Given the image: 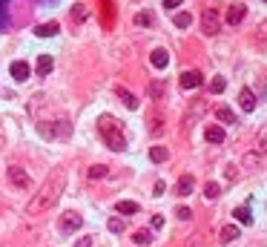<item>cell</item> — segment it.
Masks as SVG:
<instances>
[{"label":"cell","mask_w":267,"mask_h":247,"mask_svg":"<svg viewBox=\"0 0 267 247\" xmlns=\"http://www.w3.org/2000/svg\"><path fill=\"white\" fill-rule=\"evenodd\" d=\"M64 190H67V170H64V167H55L52 176L43 181V187H40V190L34 193V198L29 201L26 213L40 215V213H46V210H52V207L58 204V198H61Z\"/></svg>","instance_id":"1"},{"label":"cell","mask_w":267,"mask_h":247,"mask_svg":"<svg viewBox=\"0 0 267 247\" xmlns=\"http://www.w3.org/2000/svg\"><path fill=\"white\" fill-rule=\"evenodd\" d=\"M98 132H100V138L106 141L109 149H115V152H124V149H127V135H124V130H121V124H118L115 118L100 115L98 118Z\"/></svg>","instance_id":"2"},{"label":"cell","mask_w":267,"mask_h":247,"mask_svg":"<svg viewBox=\"0 0 267 247\" xmlns=\"http://www.w3.org/2000/svg\"><path fill=\"white\" fill-rule=\"evenodd\" d=\"M37 130H40V135H46V138H64V135L72 132V127H69V121L58 118V121H52V124H40Z\"/></svg>","instance_id":"3"},{"label":"cell","mask_w":267,"mask_h":247,"mask_svg":"<svg viewBox=\"0 0 267 247\" xmlns=\"http://www.w3.org/2000/svg\"><path fill=\"white\" fill-rule=\"evenodd\" d=\"M218 29H221V15H218V9H204V12H201V32L218 35Z\"/></svg>","instance_id":"4"},{"label":"cell","mask_w":267,"mask_h":247,"mask_svg":"<svg viewBox=\"0 0 267 247\" xmlns=\"http://www.w3.org/2000/svg\"><path fill=\"white\" fill-rule=\"evenodd\" d=\"M6 173H9V181L15 184V187H20V190H29V187H32V178H29V173H26L23 167L9 164L6 167Z\"/></svg>","instance_id":"5"},{"label":"cell","mask_w":267,"mask_h":247,"mask_svg":"<svg viewBox=\"0 0 267 247\" xmlns=\"http://www.w3.org/2000/svg\"><path fill=\"white\" fill-rule=\"evenodd\" d=\"M201 83H204V75H201L199 69H187V72H181V89H199Z\"/></svg>","instance_id":"6"},{"label":"cell","mask_w":267,"mask_h":247,"mask_svg":"<svg viewBox=\"0 0 267 247\" xmlns=\"http://www.w3.org/2000/svg\"><path fill=\"white\" fill-rule=\"evenodd\" d=\"M256 158H265L267 155V124L259 130V135H256V144H253V149H250Z\"/></svg>","instance_id":"7"},{"label":"cell","mask_w":267,"mask_h":247,"mask_svg":"<svg viewBox=\"0 0 267 247\" xmlns=\"http://www.w3.org/2000/svg\"><path fill=\"white\" fill-rule=\"evenodd\" d=\"M244 15H247V6H244V3H233V6L227 9V23H230V26H238V23L244 20Z\"/></svg>","instance_id":"8"},{"label":"cell","mask_w":267,"mask_h":247,"mask_svg":"<svg viewBox=\"0 0 267 247\" xmlns=\"http://www.w3.org/2000/svg\"><path fill=\"white\" fill-rule=\"evenodd\" d=\"M81 224H84V218L78 213H67L64 218H61V230L64 233H75V230H81Z\"/></svg>","instance_id":"9"},{"label":"cell","mask_w":267,"mask_h":247,"mask_svg":"<svg viewBox=\"0 0 267 247\" xmlns=\"http://www.w3.org/2000/svg\"><path fill=\"white\" fill-rule=\"evenodd\" d=\"M9 72H12V78H15V81H20V83H23L26 78H29V72H32V69H29V64H26V61H15Z\"/></svg>","instance_id":"10"},{"label":"cell","mask_w":267,"mask_h":247,"mask_svg":"<svg viewBox=\"0 0 267 247\" xmlns=\"http://www.w3.org/2000/svg\"><path fill=\"white\" fill-rule=\"evenodd\" d=\"M115 95H118L121 101H124V106H127V109H138V98H135V95L130 92V89H124L121 83L115 86Z\"/></svg>","instance_id":"11"},{"label":"cell","mask_w":267,"mask_h":247,"mask_svg":"<svg viewBox=\"0 0 267 247\" xmlns=\"http://www.w3.org/2000/svg\"><path fill=\"white\" fill-rule=\"evenodd\" d=\"M238 104H241V109H244V112H253V109H256V95H253V89L244 86V89L238 92Z\"/></svg>","instance_id":"12"},{"label":"cell","mask_w":267,"mask_h":247,"mask_svg":"<svg viewBox=\"0 0 267 247\" xmlns=\"http://www.w3.org/2000/svg\"><path fill=\"white\" fill-rule=\"evenodd\" d=\"M193 190H196V178H193V176H181L178 184H175V193H178V196H190Z\"/></svg>","instance_id":"13"},{"label":"cell","mask_w":267,"mask_h":247,"mask_svg":"<svg viewBox=\"0 0 267 247\" xmlns=\"http://www.w3.org/2000/svg\"><path fill=\"white\" fill-rule=\"evenodd\" d=\"M150 64L155 66V69H164V66L169 64V55H167V49H155L150 55Z\"/></svg>","instance_id":"14"},{"label":"cell","mask_w":267,"mask_h":247,"mask_svg":"<svg viewBox=\"0 0 267 247\" xmlns=\"http://www.w3.org/2000/svg\"><path fill=\"white\" fill-rule=\"evenodd\" d=\"M218 239H221V245H230V242H235V239H238V227H235V224H227V227H221Z\"/></svg>","instance_id":"15"},{"label":"cell","mask_w":267,"mask_h":247,"mask_svg":"<svg viewBox=\"0 0 267 247\" xmlns=\"http://www.w3.org/2000/svg\"><path fill=\"white\" fill-rule=\"evenodd\" d=\"M204 138H207L210 144H221V141H224V130H221V127H207V130H204Z\"/></svg>","instance_id":"16"},{"label":"cell","mask_w":267,"mask_h":247,"mask_svg":"<svg viewBox=\"0 0 267 247\" xmlns=\"http://www.w3.org/2000/svg\"><path fill=\"white\" fill-rule=\"evenodd\" d=\"M52 69H55V61H52L49 55H40L37 58V75H49Z\"/></svg>","instance_id":"17"},{"label":"cell","mask_w":267,"mask_h":247,"mask_svg":"<svg viewBox=\"0 0 267 247\" xmlns=\"http://www.w3.org/2000/svg\"><path fill=\"white\" fill-rule=\"evenodd\" d=\"M34 35L37 37H52V35H58V23L52 20V23H40L37 29H34Z\"/></svg>","instance_id":"18"},{"label":"cell","mask_w":267,"mask_h":247,"mask_svg":"<svg viewBox=\"0 0 267 247\" xmlns=\"http://www.w3.org/2000/svg\"><path fill=\"white\" fill-rule=\"evenodd\" d=\"M115 213H121V215H135V213H138V204H135V201H118V204H115Z\"/></svg>","instance_id":"19"},{"label":"cell","mask_w":267,"mask_h":247,"mask_svg":"<svg viewBox=\"0 0 267 247\" xmlns=\"http://www.w3.org/2000/svg\"><path fill=\"white\" fill-rule=\"evenodd\" d=\"M216 118L221 121V124H235L233 109H227V106H218V109H216Z\"/></svg>","instance_id":"20"},{"label":"cell","mask_w":267,"mask_h":247,"mask_svg":"<svg viewBox=\"0 0 267 247\" xmlns=\"http://www.w3.org/2000/svg\"><path fill=\"white\" fill-rule=\"evenodd\" d=\"M233 215H235V221H241V224H253V215H250L247 207H235Z\"/></svg>","instance_id":"21"},{"label":"cell","mask_w":267,"mask_h":247,"mask_svg":"<svg viewBox=\"0 0 267 247\" xmlns=\"http://www.w3.org/2000/svg\"><path fill=\"white\" fill-rule=\"evenodd\" d=\"M172 23H175L178 29H187V26L193 23V15H190V12H178V15L172 17Z\"/></svg>","instance_id":"22"},{"label":"cell","mask_w":267,"mask_h":247,"mask_svg":"<svg viewBox=\"0 0 267 247\" xmlns=\"http://www.w3.org/2000/svg\"><path fill=\"white\" fill-rule=\"evenodd\" d=\"M86 15H89V9H86L84 3H75V6H72V17H75L78 23H84V20H86Z\"/></svg>","instance_id":"23"},{"label":"cell","mask_w":267,"mask_h":247,"mask_svg":"<svg viewBox=\"0 0 267 247\" xmlns=\"http://www.w3.org/2000/svg\"><path fill=\"white\" fill-rule=\"evenodd\" d=\"M133 239H135V245H144V247H147V245L152 242V233L147 230V227H144V230H135Z\"/></svg>","instance_id":"24"},{"label":"cell","mask_w":267,"mask_h":247,"mask_svg":"<svg viewBox=\"0 0 267 247\" xmlns=\"http://www.w3.org/2000/svg\"><path fill=\"white\" fill-rule=\"evenodd\" d=\"M167 155H169V152H167V149H164V147H152V149H150V158H152V161H155V164H161V161H167Z\"/></svg>","instance_id":"25"},{"label":"cell","mask_w":267,"mask_h":247,"mask_svg":"<svg viewBox=\"0 0 267 247\" xmlns=\"http://www.w3.org/2000/svg\"><path fill=\"white\" fill-rule=\"evenodd\" d=\"M133 23L135 26H152V15L150 12H138V15L133 17Z\"/></svg>","instance_id":"26"},{"label":"cell","mask_w":267,"mask_h":247,"mask_svg":"<svg viewBox=\"0 0 267 247\" xmlns=\"http://www.w3.org/2000/svg\"><path fill=\"white\" fill-rule=\"evenodd\" d=\"M204 196H207V198H218V196H221V187H218L216 181H207V184H204Z\"/></svg>","instance_id":"27"},{"label":"cell","mask_w":267,"mask_h":247,"mask_svg":"<svg viewBox=\"0 0 267 247\" xmlns=\"http://www.w3.org/2000/svg\"><path fill=\"white\" fill-rule=\"evenodd\" d=\"M224 86H227V81H224L221 75H216V78L210 81V92H213V95H218V92H224Z\"/></svg>","instance_id":"28"},{"label":"cell","mask_w":267,"mask_h":247,"mask_svg":"<svg viewBox=\"0 0 267 247\" xmlns=\"http://www.w3.org/2000/svg\"><path fill=\"white\" fill-rule=\"evenodd\" d=\"M106 173H109V167H103V164H95V167H89V173H86V176H89V178H103Z\"/></svg>","instance_id":"29"},{"label":"cell","mask_w":267,"mask_h":247,"mask_svg":"<svg viewBox=\"0 0 267 247\" xmlns=\"http://www.w3.org/2000/svg\"><path fill=\"white\" fill-rule=\"evenodd\" d=\"M109 230H112V233H124V218H118V215H115V218H109Z\"/></svg>","instance_id":"30"},{"label":"cell","mask_w":267,"mask_h":247,"mask_svg":"<svg viewBox=\"0 0 267 247\" xmlns=\"http://www.w3.org/2000/svg\"><path fill=\"white\" fill-rule=\"evenodd\" d=\"M175 215H178L181 221H187V218L193 215V210H190V207H178V210H175Z\"/></svg>","instance_id":"31"},{"label":"cell","mask_w":267,"mask_h":247,"mask_svg":"<svg viewBox=\"0 0 267 247\" xmlns=\"http://www.w3.org/2000/svg\"><path fill=\"white\" fill-rule=\"evenodd\" d=\"M259 161H262V158H256L253 152H247V155H244V167H256Z\"/></svg>","instance_id":"32"},{"label":"cell","mask_w":267,"mask_h":247,"mask_svg":"<svg viewBox=\"0 0 267 247\" xmlns=\"http://www.w3.org/2000/svg\"><path fill=\"white\" fill-rule=\"evenodd\" d=\"M75 247H92V236H81V239L75 242Z\"/></svg>","instance_id":"33"},{"label":"cell","mask_w":267,"mask_h":247,"mask_svg":"<svg viewBox=\"0 0 267 247\" xmlns=\"http://www.w3.org/2000/svg\"><path fill=\"white\" fill-rule=\"evenodd\" d=\"M152 227L161 230V227H164V218H161V215H152Z\"/></svg>","instance_id":"34"},{"label":"cell","mask_w":267,"mask_h":247,"mask_svg":"<svg viewBox=\"0 0 267 247\" xmlns=\"http://www.w3.org/2000/svg\"><path fill=\"white\" fill-rule=\"evenodd\" d=\"M150 92H152V95H155V98H158V95L164 92V86H161V83H152V86H150Z\"/></svg>","instance_id":"35"},{"label":"cell","mask_w":267,"mask_h":247,"mask_svg":"<svg viewBox=\"0 0 267 247\" xmlns=\"http://www.w3.org/2000/svg\"><path fill=\"white\" fill-rule=\"evenodd\" d=\"M181 3H184V0H164V6H167V9H178Z\"/></svg>","instance_id":"36"},{"label":"cell","mask_w":267,"mask_h":247,"mask_svg":"<svg viewBox=\"0 0 267 247\" xmlns=\"http://www.w3.org/2000/svg\"><path fill=\"white\" fill-rule=\"evenodd\" d=\"M161 193H164V181H158V184H155V190H152V196H161Z\"/></svg>","instance_id":"37"},{"label":"cell","mask_w":267,"mask_h":247,"mask_svg":"<svg viewBox=\"0 0 267 247\" xmlns=\"http://www.w3.org/2000/svg\"><path fill=\"white\" fill-rule=\"evenodd\" d=\"M259 37H267V20L262 23V32H259Z\"/></svg>","instance_id":"38"},{"label":"cell","mask_w":267,"mask_h":247,"mask_svg":"<svg viewBox=\"0 0 267 247\" xmlns=\"http://www.w3.org/2000/svg\"><path fill=\"white\" fill-rule=\"evenodd\" d=\"M265 3H267V0H265Z\"/></svg>","instance_id":"39"}]
</instances>
